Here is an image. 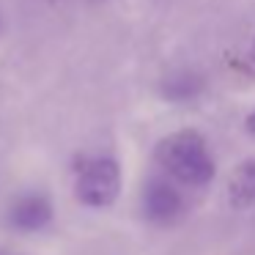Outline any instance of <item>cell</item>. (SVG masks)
I'll use <instances>...</instances> for the list:
<instances>
[{"label":"cell","mask_w":255,"mask_h":255,"mask_svg":"<svg viewBox=\"0 0 255 255\" xmlns=\"http://www.w3.org/2000/svg\"><path fill=\"white\" fill-rule=\"evenodd\" d=\"M228 200L233 209H253L255 206V159H247L233 170L228 181Z\"/></svg>","instance_id":"cell-5"},{"label":"cell","mask_w":255,"mask_h":255,"mask_svg":"<svg viewBox=\"0 0 255 255\" xmlns=\"http://www.w3.org/2000/svg\"><path fill=\"white\" fill-rule=\"evenodd\" d=\"M52 222V203L41 192H25L8 206V225L22 233H39Z\"/></svg>","instance_id":"cell-4"},{"label":"cell","mask_w":255,"mask_h":255,"mask_svg":"<svg viewBox=\"0 0 255 255\" xmlns=\"http://www.w3.org/2000/svg\"><path fill=\"white\" fill-rule=\"evenodd\" d=\"M121 192V165L113 156H88L74 176V195L88 209H107Z\"/></svg>","instance_id":"cell-2"},{"label":"cell","mask_w":255,"mask_h":255,"mask_svg":"<svg viewBox=\"0 0 255 255\" xmlns=\"http://www.w3.org/2000/svg\"><path fill=\"white\" fill-rule=\"evenodd\" d=\"M200 91V80L195 74H176L165 83V96L170 102H189Z\"/></svg>","instance_id":"cell-6"},{"label":"cell","mask_w":255,"mask_h":255,"mask_svg":"<svg viewBox=\"0 0 255 255\" xmlns=\"http://www.w3.org/2000/svg\"><path fill=\"white\" fill-rule=\"evenodd\" d=\"M244 69L255 77V41L247 47V52H244Z\"/></svg>","instance_id":"cell-7"},{"label":"cell","mask_w":255,"mask_h":255,"mask_svg":"<svg viewBox=\"0 0 255 255\" xmlns=\"http://www.w3.org/2000/svg\"><path fill=\"white\" fill-rule=\"evenodd\" d=\"M140 209H143L145 220L156 222V225H170L184 214V195L167 178H151L143 184Z\"/></svg>","instance_id":"cell-3"},{"label":"cell","mask_w":255,"mask_h":255,"mask_svg":"<svg viewBox=\"0 0 255 255\" xmlns=\"http://www.w3.org/2000/svg\"><path fill=\"white\" fill-rule=\"evenodd\" d=\"M156 162L173 181L184 187H206L217 173L214 156L203 134H198L195 129H181L162 137L156 145Z\"/></svg>","instance_id":"cell-1"},{"label":"cell","mask_w":255,"mask_h":255,"mask_svg":"<svg viewBox=\"0 0 255 255\" xmlns=\"http://www.w3.org/2000/svg\"><path fill=\"white\" fill-rule=\"evenodd\" d=\"M244 127H247V132H250V134H253V137H255V110H253V113H250V116H247V121H244Z\"/></svg>","instance_id":"cell-8"}]
</instances>
